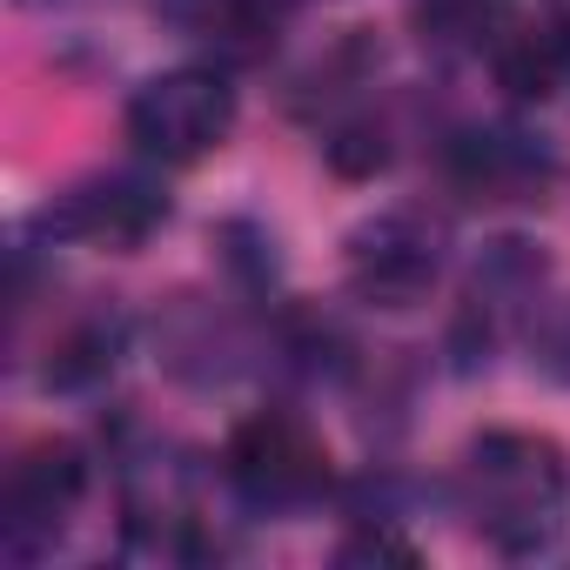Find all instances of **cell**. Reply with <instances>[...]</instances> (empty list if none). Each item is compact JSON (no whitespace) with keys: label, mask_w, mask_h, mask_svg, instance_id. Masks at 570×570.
<instances>
[{"label":"cell","mask_w":570,"mask_h":570,"mask_svg":"<svg viewBox=\"0 0 570 570\" xmlns=\"http://www.w3.org/2000/svg\"><path fill=\"white\" fill-rule=\"evenodd\" d=\"M456 510L503 557H537L570 523V463L537 430H483L456 463Z\"/></svg>","instance_id":"obj_1"},{"label":"cell","mask_w":570,"mask_h":570,"mask_svg":"<svg viewBox=\"0 0 570 570\" xmlns=\"http://www.w3.org/2000/svg\"><path fill=\"white\" fill-rule=\"evenodd\" d=\"M222 483L262 517L309 510L330 490V443L296 410H255L222 443Z\"/></svg>","instance_id":"obj_2"},{"label":"cell","mask_w":570,"mask_h":570,"mask_svg":"<svg viewBox=\"0 0 570 570\" xmlns=\"http://www.w3.org/2000/svg\"><path fill=\"white\" fill-rule=\"evenodd\" d=\"M450 262V222L430 208H376L370 222L350 228L343 242V275L350 289L376 309H416Z\"/></svg>","instance_id":"obj_3"},{"label":"cell","mask_w":570,"mask_h":570,"mask_svg":"<svg viewBox=\"0 0 570 570\" xmlns=\"http://www.w3.org/2000/svg\"><path fill=\"white\" fill-rule=\"evenodd\" d=\"M235 135V88L222 68H168L128 95V141L141 161L188 168Z\"/></svg>","instance_id":"obj_4"},{"label":"cell","mask_w":570,"mask_h":570,"mask_svg":"<svg viewBox=\"0 0 570 570\" xmlns=\"http://www.w3.org/2000/svg\"><path fill=\"white\" fill-rule=\"evenodd\" d=\"M81 497H88V456L75 443H35L8 470V490H0V550L14 563L55 550Z\"/></svg>","instance_id":"obj_5"},{"label":"cell","mask_w":570,"mask_h":570,"mask_svg":"<svg viewBox=\"0 0 570 570\" xmlns=\"http://www.w3.org/2000/svg\"><path fill=\"white\" fill-rule=\"evenodd\" d=\"M168 222V195L148 175H95L75 181L68 195H55L41 208V228L55 242H81V248H141L155 228Z\"/></svg>","instance_id":"obj_6"},{"label":"cell","mask_w":570,"mask_h":570,"mask_svg":"<svg viewBox=\"0 0 570 570\" xmlns=\"http://www.w3.org/2000/svg\"><path fill=\"white\" fill-rule=\"evenodd\" d=\"M443 168H450V181H456L463 195H476V202H530V195H543V181L557 175V161H550L530 135H517V128H463V135L450 141Z\"/></svg>","instance_id":"obj_7"},{"label":"cell","mask_w":570,"mask_h":570,"mask_svg":"<svg viewBox=\"0 0 570 570\" xmlns=\"http://www.w3.org/2000/svg\"><path fill=\"white\" fill-rule=\"evenodd\" d=\"M115 356H121V323H115V316H88V323H75V330H68V343L55 350L48 383H61V390L101 383V376L115 370Z\"/></svg>","instance_id":"obj_8"},{"label":"cell","mask_w":570,"mask_h":570,"mask_svg":"<svg viewBox=\"0 0 570 570\" xmlns=\"http://www.w3.org/2000/svg\"><path fill=\"white\" fill-rule=\"evenodd\" d=\"M537 363L570 383V303L543 309V323H537Z\"/></svg>","instance_id":"obj_9"}]
</instances>
